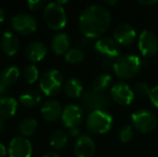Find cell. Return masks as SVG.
Returning <instances> with one entry per match:
<instances>
[{"mask_svg": "<svg viewBox=\"0 0 158 157\" xmlns=\"http://www.w3.org/2000/svg\"><path fill=\"white\" fill-rule=\"evenodd\" d=\"M69 132L72 137H75V138H80L82 136L81 134V130H80L79 127H74V128H70L69 129Z\"/></svg>", "mask_w": 158, "mask_h": 157, "instance_id": "cell-33", "label": "cell"}, {"mask_svg": "<svg viewBox=\"0 0 158 157\" xmlns=\"http://www.w3.org/2000/svg\"><path fill=\"white\" fill-rule=\"evenodd\" d=\"M0 48L6 56H14L19 48V38L12 31H6L0 40Z\"/></svg>", "mask_w": 158, "mask_h": 157, "instance_id": "cell-18", "label": "cell"}, {"mask_svg": "<svg viewBox=\"0 0 158 157\" xmlns=\"http://www.w3.org/2000/svg\"><path fill=\"white\" fill-rule=\"evenodd\" d=\"M96 152V144L87 134H82L77 138L74 145V154L77 157H93Z\"/></svg>", "mask_w": 158, "mask_h": 157, "instance_id": "cell-16", "label": "cell"}, {"mask_svg": "<svg viewBox=\"0 0 158 157\" xmlns=\"http://www.w3.org/2000/svg\"><path fill=\"white\" fill-rule=\"evenodd\" d=\"M6 149L2 143H0V157H6Z\"/></svg>", "mask_w": 158, "mask_h": 157, "instance_id": "cell-36", "label": "cell"}, {"mask_svg": "<svg viewBox=\"0 0 158 157\" xmlns=\"http://www.w3.org/2000/svg\"><path fill=\"white\" fill-rule=\"evenodd\" d=\"M113 100L121 105H128L135 99V93L125 82H117L111 88Z\"/></svg>", "mask_w": 158, "mask_h": 157, "instance_id": "cell-10", "label": "cell"}, {"mask_svg": "<svg viewBox=\"0 0 158 157\" xmlns=\"http://www.w3.org/2000/svg\"><path fill=\"white\" fill-rule=\"evenodd\" d=\"M64 90L67 96L71 97V98H79V97L83 96V95H82L83 94V86H82V83L75 78L69 79L68 81L64 84Z\"/></svg>", "mask_w": 158, "mask_h": 157, "instance_id": "cell-22", "label": "cell"}, {"mask_svg": "<svg viewBox=\"0 0 158 157\" xmlns=\"http://www.w3.org/2000/svg\"><path fill=\"white\" fill-rule=\"evenodd\" d=\"M24 54L27 60L31 63H38L41 61L48 54V48L42 41H32L26 46Z\"/></svg>", "mask_w": 158, "mask_h": 157, "instance_id": "cell-17", "label": "cell"}, {"mask_svg": "<svg viewBox=\"0 0 158 157\" xmlns=\"http://www.w3.org/2000/svg\"><path fill=\"white\" fill-rule=\"evenodd\" d=\"M40 88L46 96H55L64 87V80L61 73L56 69L45 71L40 79Z\"/></svg>", "mask_w": 158, "mask_h": 157, "instance_id": "cell-5", "label": "cell"}, {"mask_svg": "<svg viewBox=\"0 0 158 157\" xmlns=\"http://www.w3.org/2000/svg\"><path fill=\"white\" fill-rule=\"evenodd\" d=\"M113 65H114V64H113L112 60H110V59H102V67H103L104 69H109V68Z\"/></svg>", "mask_w": 158, "mask_h": 157, "instance_id": "cell-35", "label": "cell"}, {"mask_svg": "<svg viewBox=\"0 0 158 157\" xmlns=\"http://www.w3.org/2000/svg\"><path fill=\"white\" fill-rule=\"evenodd\" d=\"M28 8L32 11H37V10H41V9L45 8L46 6V2L44 0H29L27 2Z\"/></svg>", "mask_w": 158, "mask_h": 157, "instance_id": "cell-31", "label": "cell"}, {"mask_svg": "<svg viewBox=\"0 0 158 157\" xmlns=\"http://www.w3.org/2000/svg\"><path fill=\"white\" fill-rule=\"evenodd\" d=\"M138 45L144 57H153L158 53V38L151 30H143L141 32Z\"/></svg>", "mask_w": 158, "mask_h": 157, "instance_id": "cell-9", "label": "cell"}, {"mask_svg": "<svg viewBox=\"0 0 158 157\" xmlns=\"http://www.w3.org/2000/svg\"><path fill=\"white\" fill-rule=\"evenodd\" d=\"M83 118V111L77 105H68L64 108L63 114H61V121L64 127L74 128L79 127Z\"/></svg>", "mask_w": 158, "mask_h": 157, "instance_id": "cell-13", "label": "cell"}, {"mask_svg": "<svg viewBox=\"0 0 158 157\" xmlns=\"http://www.w3.org/2000/svg\"><path fill=\"white\" fill-rule=\"evenodd\" d=\"M82 105L85 109L90 110L92 112L103 110L109 105V99L103 94L96 92H86L82 96Z\"/></svg>", "mask_w": 158, "mask_h": 157, "instance_id": "cell-12", "label": "cell"}, {"mask_svg": "<svg viewBox=\"0 0 158 157\" xmlns=\"http://www.w3.org/2000/svg\"><path fill=\"white\" fill-rule=\"evenodd\" d=\"M70 38L66 32H58L51 40V48L56 55L66 54L70 48Z\"/></svg>", "mask_w": 158, "mask_h": 157, "instance_id": "cell-19", "label": "cell"}, {"mask_svg": "<svg viewBox=\"0 0 158 157\" xmlns=\"http://www.w3.org/2000/svg\"><path fill=\"white\" fill-rule=\"evenodd\" d=\"M4 19H6V13H4V10L0 6V25L4 22Z\"/></svg>", "mask_w": 158, "mask_h": 157, "instance_id": "cell-37", "label": "cell"}, {"mask_svg": "<svg viewBox=\"0 0 158 157\" xmlns=\"http://www.w3.org/2000/svg\"><path fill=\"white\" fill-rule=\"evenodd\" d=\"M113 124V118L104 110L90 112L86 119V126L89 132L95 134H106L111 129Z\"/></svg>", "mask_w": 158, "mask_h": 157, "instance_id": "cell-4", "label": "cell"}, {"mask_svg": "<svg viewBox=\"0 0 158 157\" xmlns=\"http://www.w3.org/2000/svg\"><path fill=\"white\" fill-rule=\"evenodd\" d=\"M106 4H115L116 3V1H106Z\"/></svg>", "mask_w": 158, "mask_h": 157, "instance_id": "cell-40", "label": "cell"}, {"mask_svg": "<svg viewBox=\"0 0 158 157\" xmlns=\"http://www.w3.org/2000/svg\"><path fill=\"white\" fill-rule=\"evenodd\" d=\"M112 83V78H111L110 74L108 73H101L99 76H97L96 78L94 79L93 81V92H96V93H102L106 89V88L110 86V84Z\"/></svg>", "mask_w": 158, "mask_h": 157, "instance_id": "cell-25", "label": "cell"}, {"mask_svg": "<svg viewBox=\"0 0 158 157\" xmlns=\"http://www.w3.org/2000/svg\"><path fill=\"white\" fill-rule=\"evenodd\" d=\"M131 121L133 127L143 134L152 131L157 123L155 114L148 110H140L135 112L131 116Z\"/></svg>", "mask_w": 158, "mask_h": 157, "instance_id": "cell-7", "label": "cell"}, {"mask_svg": "<svg viewBox=\"0 0 158 157\" xmlns=\"http://www.w3.org/2000/svg\"><path fill=\"white\" fill-rule=\"evenodd\" d=\"M39 79V70L35 65H28L24 69V80L27 84H33Z\"/></svg>", "mask_w": 158, "mask_h": 157, "instance_id": "cell-27", "label": "cell"}, {"mask_svg": "<svg viewBox=\"0 0 158 157\" xmlns=\"http://www.w3.org/2000/svg\"><path fill=\"white\" fill-rule=\"evenodd\" d=\"M133 93H135L137 96L139 97H150L151 94V89L148 86V84L145 83H138L135 84V89H133Z\"/></svg>", "mask_w": 158, "mask_h": 157, "instance_id": "cell-30", "label": "cell"}, {"mask_svg": "<svg viewBox=\"0 0 158 157\" xmlns=\"http://www.w3.org/2000/svg\"><path fill=\"white\" fill-rule=\"evenodd\" d=\"M95 50L99 55H101L103 59H113L118 56V44L113 38H101L95 43Z\"/></svg>", "mask_w": 158, "mask_h": 157, "instance_id": "cell-11", "label": "cell"}, {"mask_svg": "<svg viewBox=\"0 0 158 157\" xmlns=\"http://www.w3.org/2000/svg\"><path fill=\"white\" fill-rule=\"evenodd\" d=\"M111 24L109 10L100 4H92L82 11L79 19L81 32L88 39L100 38Z\"/></svg>", "mask_w": 158, "mask_h": 157, "instance_id": "cell-1", "label": "cell"}, {"mask_svg": "<svg viewBox=\"0 0 158 157\" xmlns=\"http://www.w3.org/2000/svg\"><path fill=\"white\" fill-rule=\"evenodd\" d=\"M63 110L64 109L59 101L55 100V99H50L41 105L40 112H41V116L44 121L52 123V122H55L59 118H61Z\"/></svg>", "mask_w": 158, "mask_h": 157, "instance_id": "cell-15", "label": "cell"}, {"mask_svg": "<svg viewBox=\"0 0 158 157\" xmlns=\"http://www.w3.org/2000/svg\"><path fill=\"white\" fill-rule=\"evenodd\" d=\"M17 100L13 97L4 96L0 98V121L12 118L17 110Z\"/></svg>", "mask_w": 158, "mask_h": 157, "instance_id": "cell-20", "label": "cell"}, {"mask_svg": "<svg viewBox=\"0 0 158 157\" xmlns=\"http://www.w3.org/2000/svg\"><path fill=\"white\" fill-rule=\"evenodd\" d=\"M19 76H21V72L16 66H9L4 68L0 73V82L2 85L8 88L9 86H12L13 84L16 83Z\"/></svg>", "mask_w": 158, "mask_h": 157, "instance_id": "cell-21", "label": "cell"}, {"mask_svg": "<svg viewBox=\"0 0 158 157\" xmlns=\"http://www.w3.org/2000/svg\"><path fill=\"white\" fill-rule=\"evenodd\" d=\"M4 129H6V126H4L3 121H0V136H1V134H3Z\"/></svg>", "mask_w": 158, "mask_h": 157, "instance_id": "cell-39", "label": "cell"}, {"mask_svg": "<svg viewBox=\"0 0 158 157\" xmlns=\"http://www.w3.org/2000/svg\"><path fill=\"white\" fill-rule=\"evenodd\" d=\"M132 127L129 125H126L121 128V130L118 132V138L122 142H129L131 140V138H132Z\"/></svg>", "mask_w": 158, "mask_h": 157, "instance_id": "cell-29", "label": "cell"}, {"mask_svg": "<svg viewBox=\"0 0 158 157\" xmlns=\"http://www.w3.org/2000/svg\"><path fill=\"white\" fill-rule=\"evenodd\" d=\"M8 155L9 157H31V142L23 136L14 137L9 143Z\"/></svg>", "mask_w": 158, "mask_h": 157, "instance_id": "cell-8", "label": "cell"}, {"mask_svg": "<svg viewBox=\"0 0 158 157\" xmlns=\"http://www.w3.org/2000/svg\"><path fill=\"white\" fill-rule=\"evenodd\" d=\"M11 26L17 34L28 36L37 30L38 23L32 15L27 13H19L12 17Z\"/></svg>", "mask_w": 158, "mask_h": 157, "instance_id": "cell-6", "label": "cell"}, {"mask_svg": "<svg viewBox=\"0 0 158 157\" xmlns=\"http://www.w3.org/2000/svg\"><path fill=\"white\" fill-rule=\"evenodd\" d=\"M113 68L118 78L130 79L139 73L141 69V60L135 55H123L117 57Z\"/></svg>", "mask_w": 158, "mask_h": 157, "instance_id": "cell-2", "label": "cell"}, {"mask_svg": "<svg viewBox=\"0 0 158 157\" xmlns=\"http://www.w3.org/2000/svg\"><path fill=\"white\" fill-rule=\"evenodd\" d=\"M114 40L117 42V44L127 46L133 43L135 39V30L130 24L123 23L119 24L114 29Z\"/></svg>", "mask_w": 158, "mask_h": 157, "instance_id": "cell-14", "label": "cell"}, {"mask_svg": "<svg viewBox=\"0 0 158 157\" xmlns=\"http://www.w3.org/2000/svg\"><path fill=\"white\" fill-rule=\"evenodd\" d=\"M19 102L23 105L28 108L35 107L37 105H39L40 101H41V95L35 89H29L26 90V92L22 93L19 97Z\"/></svg>", "mask_w": 158, "mask_h": 157, "instance_id": "cell-23", "label": "cell"}, {"mask_svg": "<svg viewBox=\"0 0 158 157\" xmlns=\"http://www.w3.org/2000/svg\"><path fill=\"white\" fill-rule=\"evenodd\" d=\"M44 21L53 30H60L67 24V14L64 8L57 1L50 2L44 8Z\"/></svg>", "mask_w": 158, "mask_h": 157, "instance_id": "cell-3", "label": "cell"}, {"mask_svg": "<svg viewBox=\"0 0 158 157\" xmlns=\"http://www.w3.org/2000/svg\"><path fill=\"white\" fill-rule=\"evenodd\" d=\"M150 99L153 105L156 108H158V85H156L155 87H153L152 89H151Z\"/></svg>", "mask_w": 158, "mask_h": 157, "instance_id": "cell-32", "label": "cell"}, {"mask_svg": "<svg viewBox=\"0 0 158 157\" xmlns=\"http://www.w3.org/2000/svg\"><path fill=\"white\" fill-rule=\"evenodd\" d=\"M138 3L143 4V6H153V4L158 3L157 0H139Z\"/></svg>", "mask_w": 158, "mask_h": 157, "instance_id": "cell-34", "label": "cell"}, {"mask_svg": "<svg viewBox=\"0 0 158 157\" xmlns=\"http://www.w3.org/2000/svg\"><path fill=\"white\" fill-rule=\"evenodd\" d=\"M64 59L69 64H80L84 60V53L80 48H70L64 54Z\"/></svg>", "mask_w": 158, "mask_h": 157, "instance_id": "cell-28", "label": "cell"}, {"mask_svg": "<svg viewBox=\"0 0 158 157\" xmlns=\"http://www.w3.org/2000/svg\"><path fill=\"white\" fill-rule=\"evenodd\" d=\"M38 128V122L37 119L32 118H26L19 122L17 126V130L23 137H29L32 136Z\"/></svg>", "mask_w": 158, "mask_h": 157, "instance_id": "cell-24", "label": "cell"}, {"mask_svg": "<svg viewBox=\"0 0 158 157\" xmlns=\"http://www.w3.org/2000/svg\"><path fill=\"white\" fill-rule=\"evenodd\" d=\"M42 157H60V156H59L58 154H56V153H53V152H48V153L44 154Z\"/></svg>", "mask_w": 158, "mask_h": 157, "instance_id": "cell-38", "label": "cell"}, {"mask_svg": "<svg viewBox=\"0 0 158 157\" xmlns=\"http://www.w3.org/2000/svg\"><path fill=\"white\" fill-rule=\"evenodd\" d=\"M68 143V136L63 130H56L50 138V144L55 150H63Z\"/></svg>", "mask_w": 158, "mask_h": 157, "instance_id": "cell-26", "label": "cell"}]
</instances>
